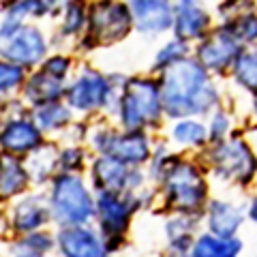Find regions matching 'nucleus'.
Listing matches in <instances>:
<instances>
[{"label": "nucleus", "mask_w": 257, "mask_h": 257, "mask_svg": "<svg viewBox=\"0 0 257 257\" xmlns=\"http://www.w3.org/2000/svg\"><path fill=\"white\" fill-rule=\"evenodd\" d=\"M163 138L182 155H202L210 146V135L204 118H178L167 120Z\"/></svg>", "instance_id": "a211bd4d"}, {"label": "nucleus", "mask_w": 257, "mask_h": 257, "mask_svg": "<svg viewBox=\"0 0 257 257\" xmlns=\"http://www.w3.org/2000/svg\"><path fill=\"white\" fill-rule=\"evenodd\" d=\"M255 5H257V0H255Z\"/></svg>", "instance_id": "a18cd8bd"}, {"label": "nucleus", "mask_w": 257, "mask_h": 257, "mask_svg": "<svg viewBox=\"0 0 257 257\" xmlns=\"http://www.w3.org/2000/svg\"><path fill=\"white\" fill-rule=\"evenodd\" d=\"M86 176L90 180L94 193L135 195V193L150 187L148 174L144 167H128L105 155H92Z\"/></svg>", "instance_id": "9b49d317"}, {"label": "nucleus", "mask_w": 257, "mask_h": 257, "mask_svg": "<svg viewBox=\"0 0 257 257\" xmlns=\"http://www.w3.org/2000/svg\"><path fill=\"white\" fill-rule=\"evenodd\" d=\"M37 69H41L43 73L52 75L56 79H62V82H71L75 69H77V60L73 54L62 52V50H52V54L39 64Z\"/></svg>", "instance_id": "473e14b6"}, {"label": "nucleus", "mask_w": 257, "mask_h": 257, "mask_svg": "<svg viewBox=\"0 0 257 257\" xmlns=\"http://www.w3.org/2000/svg\"><path fill=\"white\" fill-rule=\"evenodd\" d=\"M157 210L165 214H197L202 216L212 193V180L204 163L195 155H182L172 163L163 182L157 187Z\"/></svg>", "instance_id": "f03ea898"}, {"label": "nucleus", "mask_w": 257, "mask_h": 257, "mask_svg": "<svg viewBox=\"0 0 257 257\" xmlns=\"http://www.w3.org/2000/svg\"><path fill=\"white\" fill-rule=\"evenodd\" d=\"M0 257H5V255H0Z\"/></svg>", "instance_id": "c03bdc74"}, {"label": "nucleus", "mask_w": 257, "mask_h": 257, "mask_svg": "<svg viewBox=\"0 0 257 257\" xmlns=\"http://www.w3.org/2000/svg\"><path fill=\"white\" fill-rule=\"evenodd\" d=\"M58 146L60 142L47 140L41 148H37L32 155H28L26 159V167L30 172L32 178V187L35 189H45L47 184L52 182V178L60 172L58 167Z\"/></svg>", "instance_id": "393cba45"}, {"label": "nucleus", "mask_w": 257, "mask_h": 257, "mask_svg": "<svg viewBox=\"0 0 257 257\" xmlns=\"http://www.w3.org/2000/svg\"><path fill=\"white\" fill-rule=\"evenodd\" d=\"M225 26L234 32V37L244 47L257 45V9L240 15V18H236V20H231L229 24H225Z\"/></svg>", "instance_id": "f704fd0d"}, {"label": "nucleus", "mask_w": 257, "mask_h": 257, "mask_svg": "<svg viewBox=\"0 0 257 257\" xmlns=\"http://www.w3.org/2000/svg\"><path fill=\"white\" fill-rule=\"evenodd\" d=\"M7 253L9 257L26 255V257H50L56 253V229H39L24 236H15L7 242Z\"/></svg>", "instance_id": "cd10ccee"}, {"label": "nucleus", "mask_w": 257, "mask_h": 257, "mask_svg": "<svg viewBox=\"0 0 257 257\" xmlns=\"http://www.w3.org/2000/svg\"><path fill=\"white\" fill-rule=\"evenodd\" d=\"M191 257H244L246 242L242 236L223 238L202 229L191 246Z\"/></svg>", "instance_id": "a878e982"}, {"label": "nucleus", "mask_w": 257, "mask_h": 257, "mask_svg": "<svg viewBox=\"0 0 257 257\" xmlns=\"http://www.w3.org/2000/svg\"><path fill=\"white\" fill-rule=\"evenodd\" d=\"M30 118L35 124L41 128L47 140L58 142L62 140L73 122L77 120L75 111L67 105V101H54V103H43V105L30 107Z\"/></svg>", "instance_id": "4be33fe9"}, {"label": "nucleus", "mask_w": 257, "mask_h": 257, "mask_svg": "<svg viewBox=\"0 0 257 257\" xmlns=\"http://www.w3.org/2000/svg\"><path fill=\"white\" fill-rule=\"evenodd\" d=\"M246 223V195L236 191L212 195L202 214L204 229L223 238L240 236Z\"/></svg>", "instance_id": "ddd939ff"}, {"label": "nucleus", "mask_w": 257, "mask_h": 257, "mask_svg": "<svg viewBox=\"0 0 257 257\" xmlns=\"http://www.w3.org/2000/svg\"><path fill=\"white\" fill-rule=\"evenodd\" d=\"M41 0H0V15L9 20L39 22Z\"/></svg>", "instance_id": "72a5a7b5"}, {"label": "nucleus", "mask_w": 257, "mask_h": 257, "mask_svg": "<svg viewBox=\"0 0 257 257\" xmlns=\"http://www.w3.org/2000/svg\"><path fill=\"white\" fill-rule=\"evenodd\" d=\"M204 163L212 184L236 191L253 193L257 187V150L246 138L244 128L236 131L231 138L212 142L202 155H197Z\"/></svg>", "instance_id": "7ed1b4c3"}, {"label": "nucleus", "mask_w": 257, "mask_h": 257, "mask_svg": "<svg viewBox=\"0 0 257 257\" xmlns=\"http://www.w3.org/2000/svg\"><path fill=\"white\" fill-rule=\"evenodd\" d=\"M227 82L244 99H251L253 94H257V45H248L240 52Z\"/></svg>", "instance_id": "c85d7f7f"}, {"label": "nucleus", "mask_w": 257, "mask_h": 257, "mask_svg": "<svg viewBox=\"0 0 257 257\" xmlns=\"http://www.w3.org/2000/svg\"><path fill=\"white\" fill-rule=\"evenodd\" d=\"M255 9H257L255 0H219L214 7V18L216 24H229L231 20Z\"/></svg>", "instance_id": "c9c22d12"}, {"label": "nucleus", "mask_w": 257, "mask_h": 257, "mask_svg": "<svg viewBox=\"0 0 257 257\" xmlns=\"http://www.w3.org/2000/svg\"><path fill=\"white\" fill-rule=\"evenodd\" d=\"M189 56H193V45H189L187 41H182L178 37L170 35V37L163 39V43H161L155 50V54H152L148 73L161 75L163 71L172 69L174 64L182 62L184 58H189Z\"/></svg>", "instance_id": "c756f323"}, {"label": "nucleus", "mask_w": 257, "mask_h": 257, "mask_svg": "<svg viewBox=\"0 0 257 257\" xmlns=\"http://www.w3.org/2000/svg\"><path fill=\"white\" fill-rule=\"evenodd\" d=\"M133 15L135 32L146 39L170 37L174 28L172 0H126Z\"/></svg>", "instance_id": "f3484780"}, {"label": "nucleus", "mask_w": 257, "mask_h": 257, "mask_svg": "<svg viewBox=\"0 0 257 257\" xmlns=\"http://www.w3.org/2000/svg\"><path fill=\"white\" fill-rule=\"evenodd\" d=\"M88 13H90V0H67L62 13L54 22L52 47L58 50V43H73L88 28Z\"/></svg>", "instance_id": "412c9836"}, {"label": "nucleus", "mask_w": 257, "mask_h": 257, "mask_svg": "<svg viewBox=\"0 0 257 257\" xmlns=\"http://www.w3.org/2000/svg\"><path fill=\"white\" fill-rule=\"evenodd\" d=\"M161 257H191L189 251H172V248H163Z\"/></svg>", "instance_id": "ea45409f"}, {"label": "nucleus", "mask_w": 257, "mask_h": 257, "mask_svg": "<svg viewBox=\"0 0 257 257\" xmlns=\"http://www.w3.org/2000/svg\"><path fill=\"white\" fill-rule=\"evenodd\" d=\"M7 219H9L11 238L24 236L30 231L54 227L50 206H47V193L45 189H32L26 195L18 197L9 206H5Z\"/></svg>", "instance_id": "4468645a"}, {"label": "nucleus", "mask_w": 257, "mask_h": 257, "mask_svg": "<svg viewBox=\"0 0 257 257\" xmlns=\"http://www.w3.org/2000/svg\"><path fill=\"white\" fill-rule=\"evenodd\" d=\"M251 257H257V253H253V255H251Z\"/></svg>", "instance_id": "37998d69"}, {"label": "nucleus", "mask_w": 257, "mask_h": 257, "mask_svg": "<svg viewBox=\"0 0 257 257\" xmlns=\"http://www.w3.org/2000/svg\"><path fill=\"white\" fill-rule=\"evenodd\" d=\"M67 0H41V9H39V22L41 20H56L62 13Z\"/></svg>", "instance_id": "e433bc0d"}, {"label": "nucleus", "mask_w": 257, "mask_h": 257, "mask_svg": "<svg viewBox=\"0 0 257 257\" xmlns=\"http://www.w3.org/2000/svg\"><path fill=\"white\" fill-rule=\"evenodd\" d=\"M244 124H257V94H253L251 99H246Z\"/></svg>", "instance_id": "58836bf2"}, {"label": "nucleus", "mask_w": 257, "mask_h": 257, "mask_svg": "<svg viewBox=\"0 0 257 257\" xmlns=\"http://www.w3.org/2000/svg\"><path fill=\"white\" fill-rule=\"evenodd\" d=\"M157 77L167 120L206 118L227 101V90L223 88L225 82L208 73L193 56L174 64Z\"/></svg>", "instance_id": "f257e3e1"}, {"label": "nucleus", "mask_w": 257, "mask_h": 257, "mask_svg": "<svg viewBox=\"0 0 257 257\" xmlns=\"http://www.w3.org/2000/svg\"><path fill=\"white\" fill-rule=\"evenodd\" d=\"M124 82L126 73H120V71L103 73L94 64L82 62L77 64L75 73L67 86L64 101L75 111L77 118L116 120L120 105V90H122Z\"/></svg>", "instance_id": "20e7f679"}, {"label": "nucleus", "mask_w": 257, "mask_h": 257, "mask_svg": "<svg viewBox=\"0 0 257 257\" xmlns=\"http://www.w3.org/2000/svg\"><path fill=\"white\" fill-rule=\"evenodd\" d=\"M204 120H206L208 135H210V144H212V142L227 140L236 131H240V128L244 126V111H240L234 103H231L229 94H227V101L216 107L214 111H210Z\"/></svg>", "instance_id": "bb28decb"}, {"label": "nucleus", "mask_w": 257, "mask_h": 257, "mask_svg": "<svg viewBox=\"0 0 257 257\" xmlns=\"http://www.w3.org/2000/svg\"><path fill=\"white\" fill-rule=\"evenodd\" d=\"M15 257H26V255H15Z\"/></svg>", "instance_id": "79ce46f5"}, {"label": "nucleus", "mask_w": 257, "mask_h": 257, "mask_svg": "<svg viewBox=\"0 0 257 257\" xmlns=\"http://www.w3.org/2000/svg\"><path fill=\"white\" fill-rule=\"evenodd\" d=\"M246 219L248 223L257 227V191L246 195Z\"/></svg>", "instance_id": "4c0bfd02"}, {"label": "nucleus", "mask_w": 257, "mask_h": 257, "mask_svg": "<svg viewBox=\"0 0 257 257\" xmlns=\"http://www.w3.org/2000/svg\"><path fill=\"white\" fill-rule=\"evenodd\" d=\"M159 135L148 131H124L114 120L94 118L90 120L86 146L92 155H105L128 167H144L152 157Z\"/></svg>", "instance_id": "0eeeda50"}, {"label": "nucleus", "mask_w": 257, "mask_h": 257, "mask_svg": "<svg viewBox=\"0 0 257 257\" xmlns=\"http://www.w3.org/2000/svg\"><path fill=\"white\" fill-rule=\"evenodd\" d=\"M52 35L39 22L0 20V58L35 71L52 54Z\"/></svg>", "instance_id": "9d476101"}, {"label": "nucleus", "mask_w": 257, "mask_h": 257, "mask_svg": "<svg viewBox=\"0 0 257 257\" xmlns=\"http://www.w3.org/2000/svg\"><path fill=\"white\" fill-rule=\"evenodd\" d=\"M45 142L47 138L43 131L30 118V109L26 114L0 120V152L26 159L37 148H41Z\"/></svg>", "instance_id": "2eb2a0df"}, {"label": "nucleus", "mask_w": 257, "mask_h": 257, "mask_svg": "<svg viewBox=\"0 0 257 257\" xmlns=\"http://www.w3.org/2000/svg\"><path fill=\"white\" fill-rule=\"evenodd\" d=\"M135 32L126 0H90L88 28L75 41L77 54H92L103 47H116Z\"/></svg>", "instance_id": "1a4fd4ad"}, {"label": "nucleus", "mask_w": 257, "mask_h": 257, "mask_svg": "<svg viewBox=\"0 0 257 257\" xmlns=\"http://www.w3.org/2000/svg\"><path fill=\"white\" fill-rule=\"evenodd\" d=\"M92 152L88 150L86 144L77 142H62L58 146V167L60 172L69 174H86L90 165Z\"/></svg>", "instance_id": "7c9ffc66"}, {"label": "nucleus", "mask_w": 257, "mask_h": 257, "mask_svg": "<svg viewBox=\"0 0 257 257\" xmlns=\"http://www.w3.org/2000/svg\"><path fill=\"white\" fill-rule=\"evenodd\" d=\"M255 191H257V187H255Z\"/></svg>", "instance_id": "49530a36"}, {"label": "nucleus", "mask_w": 257, "mask_h": 257, "mask_svg": "<svg viewBox=\"0 0 257 257\" xmlns=\"http://www.w3.org/2000/svg\"><path fill=\"white\" fill-rule=\"evenodd\" d=\"M195 3H202V0H172L174 9H178V7H189V5H195Z\"/></svg>", "instance_id": "a19ab883"}, {"label": "nucleus", "mask_w": 257, "mask_h": 257, "mask_svg": "<svg viewBox=\"0 0 257 257\" xmlns=\"http://www.w3.org/2000/svg\"><path fill=\"white\" fill-rule=\"evenodd\" d=\"M56 229V255L58 257H111L101 231L90 225H71Z\"/></svg>", "instance_id": "dca6fc26"}, {"label": "nucleus", "mask_w": 257, "mask_h": 257, "mask_svg": "<svg viewBox=\"0 0 257 257\" xmlns=\"http://www.w3.org/2000/svg\"><path fill=\"white\" fill-rule=\"evenodd\" d=\"M214 26H216L214 11L208 9L202 0V3H195L189 7H178V9H176L172 35L182 39V41H187L189 45H195L197 41H202Z\"/></svg>", "instance_id": "6ab92c4d"}, {"label": "nucleus", "mask_w": 257, "mask_h": 257, "mask_svg": "<svg viewBox=\"0 0 257 257\" xmlns=\"http://www.w3.org/2000/svg\"><path fill=\"white\" fill-rule=\"evenodd\" d=\"M94 227L101 231L111 257H116L128 246L133 221L140 212L157 210V189L146 187L135 195H116V193H94Z\"/></svg>", "instance_id": "39448f33"}, {"label": "nucleus", "mask_w": 257, "mask_h": 257, "mask_svg": "<svg viewBox=\"0 0 257 257\" xmlns=\"http://www.w3.org/2000/svg\"><path fill=\"white\" fill-rule=\"evenodd\" d=\"M26 77H28L26 69L0 58V105L20 96L24 84H26Z\"/></svg>", "instance_id": "2f4dec72"}, {"label": "nucleus", "mask_w": 257, "mask_h": 257, "mask_svg": "<svg viewBox=\"0 0 257 257\" xmlns=\"http://www.w3.org/2000/svg\"><path fill=\"white\" fill-rule=\"evenodd\" d=\"M54 227L94 223L96 197L86 174L58 172L45 187Z\"/></svg>", "instance_id": "6e6552de"}, {"label": "nucleus", "mask_w": 257, "mask_h": 257, "mask_svg": "<svg viewBox=\"0 0 257 257\" xmlns=\"http://www.w3.org/2000/svg\"><path fill=\"white\" fill-rule=\"evenodd\" d=\"M32 189L35 187H32L26 161L22 157L0 152V208L9 206Z\"/></svg>", "instance_id": "aec40b11"}, {"label": "nucleus", "mask_w": 257, "mask_h": 257, "mask_svg": "<svg viewBox=\"0 0 257 257\" xmlns=\"http://www.w3.org/2000/svg\"><path fill=\"white\" fill-rule=\"evenodd\" d=\"M114 122L124 131H148L155 135L165 131L167 116L157 75L148 71L126 75Z\"/></svg>", "instance_id": "423d86ee"}, {"label": "nucleus", "mask_w": 257, "mask_h": 257, "mask_svg": "<svg viewBox=\"0 0 257 257\" xmlns=\"http://www.w3.org/2000/svg\"><path fill=\"white\" fill-rule=\"evenodd\" d=\"M204 229L197 214H165L163 216V248L191 251L197 234Z\"/></svg>", "instance_id": "b1692460"}, {"label": "nucleus", "mask_w": 257, "mask_h": 257, "mask_svg": "<svg viewBox=\"0 0 257 257\" xmlns=\"http://www.w3.org/2000/svg\"><path fill=\"white\" fill-rule=\"evenodd\" d=\"M67 86H69V82H62V79H56L52 75L43 73L41 69H35V71H28V77L20 92V99L26 103L28 107L62 101L64 94H67Z\"/></svg>", "instance_id": "5701e85b"}, {"label": "nucleus", "mask_w": 257, "mask_h": 257, "mask_svg": "<svg viewBox=\"0 0 257 257\" xmlns=\"http://www.w3.org/2000/svg\"><path fill=\"white\" fill-rule=\"evenodd\" d=\"M244 45L234 37V32L225 24H216L202 41L193 45V58L216 79L227 82L231 67H234V62L238 60Z\"/></svg>", "instance_id": "f8f14e48"}]
</instances>
